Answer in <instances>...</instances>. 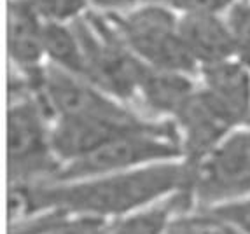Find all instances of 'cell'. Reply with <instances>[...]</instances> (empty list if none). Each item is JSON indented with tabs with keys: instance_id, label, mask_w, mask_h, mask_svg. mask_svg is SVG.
<instances>
[{
	"instance_id": "cell-1",
	"label": "cell",
	"mask_w": 250,
	"mask_h": 234,
	"mask_svg": "<svg viewBox=\"0 0 250 234\" xmlns=\"http://www.w3.org/2000/svg\"><path fill=\"white\" fill-rule=\"evenodd\" d=\"M191 180L192 170L188 164L171 161L72 182L9 187V212L11 220L46 210L117 220L191 189Z\"/></svg>"
},
{
	"instance_id": "cell-2",
	"label": "cell",
	"mask_w": 250,
	"mask_h": 234,
	"mask_svg": "<svg viewBox=\"0 0 250 234\" xmlns=\"http://www.w3.org/2000/svg\"><path fill=\"white\" fill-rule=\"evenodd\" d=\"M53 117L30 91L9 93L7 175L9 187L51 184L62 172L51 143Z\"/></svg>"
},
{
	"instance_id": "cell-3",
	"label": "cell",
	"mask_w": 250,
	"mask_h": 234,
	"mask_svg": "<svg viewBox=\"0 0 250 234\" xmlns=\"http://www.w3.org/2000/svg\"><path fill=\"white\" fill-rule=\"evenodd\" d=\"M138 5L121 14H107L126 46L144 65L156 70L192 76L198 65L180 37V16L158 2Z\"/></svg>"
},
{
	"instance_id": "cell-4",
	"label": "cell",
	"mask_w": 250,
	"mask_h": 234,
	"mask_svg": "<svg viewBox=\"0 0 250 234\" xmlns=\"http://www.w3.org/2000/svg\"><path fill=\"white\" fill-rule=\"evenodd\" d=\"M182 147L173 121H156L146 130L123 135L84 159L63 166L54 182L131 172L152 164L182 161Z\"/></svg>"
},
{
	"instance_id": "cell-5",
	"label": "cell",
	"mask_w": 250,
	"mask_h": 234,
	"mask_svg": "<svg viewBox=\"0 0 250 234\" xmlns=\"http://www.w3.org/2000/svg\"><path fill=\"white\" fill-rule=\"evenodd\" d=\"M70 25L86 58L88 82L123 103L137 97L146 65L126 46L107 14L86 13Z\"/></svg>"
},
{
	"instance_id": "cell-6",
	"label": "cell",
	"mask_w": 250,
	"mask_h": 234,
	"mask_svg": "<svg viewBox=\"0 0 250 234\" xmlns=\"http://www.w3.org/2000/svg\"><path fill=\"white\" fill-rule=\"evenodd\" d=\"M194 208H219L250 197V126L231 131L192 168Z\"/></svg>"
},
{
	"instance_id": "cell-7",
	"label": "cell",
	"mask_w": 250,
	"mask_h": 234,
	"mask_svg": "<svg viewBox=\"0 0 250 234\" xmlns=\"http://www.w3.org/2000/svg\"><path fill=\"white\" fill-rule=\"evenodd\" d=\"M137 112L125 117H60L51 128V143L62 168L93 154L123 135L146 130L154 124Z\"/></svg>"
},
{
	"instance_id": "cell-8",
	"label": "cell",
	"mask_w": 250,
	"mask_h": 234,
	"mask_svg": "<svg viewBox=\"0 0 250 234\" xmlns=\"http://www.w3.org/2000/svg\"><path fill=\"white\" fill-rule=\"evenodd\" d=\"M179 133L182 161L189 168H196L231 131L233 124L201 88L171 119Z\"/></svg>"
},
{
	"instance_id": "cell-9",
	"label": "cell",
	"mask_w": 250,
	"mask_h": 234,
	"mask_svg": "<svg viewBox=\"0 0 250 234\" xmlns=\"http://www.w3.org/2000/svg\"><path fill=\"white\" fill-rule=\"evenodd\" d=\"M207 97L234 128L250 126V68L236 58L200 70Z\"/></svg>"
},
{
	"instance_id": "cell-10",
	"label": "cell",
	"mask_w": 250,
	"mask_h": 234,
	"mask_svg": "<svg viewBox=\"0 0 250 234\" xmlns=\"http://www.w3.org/2000/svg\"><path fill=\"white\" fill-rule=\"evenodd\" d=\"M180 37L198 68L234 58V46L224 14H186L179 21Z\"/></svg>"
},
{
	"instance_id": "cell-11",
	"label": "cell",
	"mask_w": 250,
	"mask_h": 234,
	"mask_svg": "<svg viewBox=\"0 0 250 234\" xmlns=\"http://www.w3.org/2000/svg\"><path fill=\"white\" fill-rule=\"evenodd\" d=\"M44 28L46 21L26 5L7 2V53L18 74L30 76L46 63L44 55Z\"/></svg>"
},
{
	"instance_id": "cell-12",
	"label": "cell",
	"mask_w": 250,
	"mask_h": 234,
	"mask_svg": "<svg viewBox=\"0 0 250 234\" xmlns=\"http://www.w3.org/2000/svg\"><path fill=\"white\" fill-rule=\"evenodd\" d=\"M196 89L198 86L188 74L156 70L146 65L138 80L137 95L150 112L171 121Z\"/></svg>"
},
{
	"instance_id": "cell-13",
	"label": "cell",
	"mask_w": 250,
	"mask_h": 234,
	"mask_svg": "<svg viewBox=\"0 0 250 234\" xmlns=\"http://www.w3.org/2000/svg\"><path fill=\"white\" fill-rule=\"evenodd\" d=\"M192 208V194L186 189L147 208L112 220L107 234H167L171 218Z\"/></svg>"
},
{
	"instance_id": "cell-14",
	"label": "cell",
	"mask_w": 250,
	"mask_h": 234,
	"mask_svg": "<svg viewBox=\"0 0 250 234\" xmlns=\"http://www.w3.org/2000/svg\"><path fill=\"white\" fill-rule=\"evenodd\" d=\"M44 55L47 65L88 80V68L79 37L72 25L46 23L44 28Z\"/></svg>"
},
{
	"instance_id": "cell-15",
	"label": "cell",
	"mask_w": 250,
	"mask_h": 234,
	"mask_svg": "<svg viewBox=\"0 0 250 234\" xmlns=\"http://www.w3.org/2000/svg\"><path fill=\"white\" fill-rule=\"evenodd\" d=\"M167 234H242L213 208H192L171 218Z\"/></svg>"
},
{
	"instance_id": "cell-16",
	"label": "cell",
	"mask_w": 250,
	"mask_h": 234,
	"mask_svg": "<svg viewBox=\"0 0 250 234\" xmlns=\"http://www.w3.org/2000/svg\"><path fill=\"white\" fill-rule=\"evenodd\" d=\"M32 9L46 23L70 25L86 14L89 0H14Z\"/></svg>"
},
{
	"instance_id": "cell-17",
	"label": "cell",
	"mask_w": 250,
	"mask_h": 234,
	"mask_svg": "<svg viewBox=\"0 0 250 234\" xmlns=\"http://www.w3.org/2000/svg\"><path fill=\"white\" fill-rule=\"evenodd\" d=\"M234 46V58L250 68V0H238L224 14Z\"/></svg>"
},
{
	"instance_id": "cell-18",
	"label": "cell",
	"mask_w": 250,
	"mask_h": 234,
	"mask_svg": "<svg viewBox=\"0 0 250 234\" xmlns=\"http://www.w3.org/2000/svg\"><path fill=\"white\" fill-rule=\"evenodd\" d=\"M110 220L83 215H63L42 234H107Z\"/></svg>"
},
{
	"instance_id": "cell-19",
	"label": "cell",
	"mask_w": 250,
	"mask_h": 234,
	"mask_svg": "<svg viewBox=\"0 0 250 234\" xmlns=\"http://www.w3.org/2000/svg\"><path fill=\"white\" fill-rule=\"evenodd\" d=\"M175 11L179 16L186 14H226L238 0H149Z\"/></svg>"
},
{
	"instance_id": "cell-20",
	"label": "cell",
	"mask_w": 250,
	"mask_h": 234,
	"mask_svg": "<svg viewBox=\"0 0 250 234\" xmlns=\"http://www.w3.org/2000/svg\"><path fill=\"white\" fill-rule=\"evenodd\" d=\"M213 210H217L222 217L228 218L242 234H250V197Z\"/></svg>"
},
{
	"instance_id": "cell-21",
	"label": "cell",
	"mask_w": 250,
	"mask_h": 234,
	"mask_svg": "<svg viewBox=\"0 0 250 234\" xmlns=\"http://www.w3.org/2000/svg\"><path fill=\"white\" fill-rule=\"evenodd\" d=\"M140 0H89V5L105 14H121L133 9Z\"/></svg>"
}]
</instances>
